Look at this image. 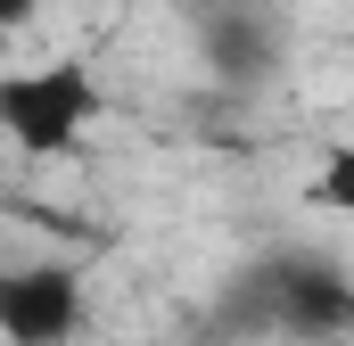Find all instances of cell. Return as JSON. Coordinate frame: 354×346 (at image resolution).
I'll use <instances>...</instances> for the list:
<instances>
[{"instance_id":"6da1fadb","label":"cell","mask_w":354,"mask_h":346,"mask_svg":"<svg viewBox=\"0 0 354 346\" xmlns=\"http://www.w3.org/2000/svg\"><path fill=\"white\" fill-rule=\"evenodd\" d=\"M99 116H107V99H99L83 58H50V66L0 75V132H8L25 157H66Z\"/></svg>"},{"instance_id":"7a4b0ae2","label":"cell","mask_w":354,"mask_h":346,"mask_svg":"<svg viewBox=\"0 0 354 346\" xmlns=\"http://www.w3.org/2000/svg\"><path fill=\"white\" fill-rule=\"evenodd\" d=\"M256 297H264V322L288 338H346L354 330V280L322 256H280Z\"/></svg>"},{"instance_id":"3957f363","label":"cell","mask_w":354,"mask_h":346,"mask_svg":"<svg viewBox=\"0 0 354 346\" xmlns=\"http://www.w3.org/2000/svg\"><path fill=\"white\" fill-rule=\"evenodd\" d=\"M83 322H91L83 272H66V264L0 272V338L8 346H66V338H83Z\"/></svg>"},{"instance_id":"277c9868","label":"cell","mask_w":354,"mask_h":346,"mask_svg":"<svg viewBox=\"0 0 354 346\" xmlns=\"http://www.w3.org/2000/svg\"><path fill=\"white\" fill-rule=\"evenodd\" d=\"M305 198L322 206V215H354V140H330L322 149V165L305 181Z\"/></svg>"},{"instance_id":"5b68a950","label":"cell","mask_w":354,"mask_h":346,"mask_svg":"<svg viewBox=\"0 0 354 346\" xmlns=\"http://www.w3.org/2000/svg\"><path fill=\"white\" fill-rule=\"evenodd\" d=\"M33 8H41V0H0V25H8V33H25V25H33Z\"/></svg>"}]
</instances>
